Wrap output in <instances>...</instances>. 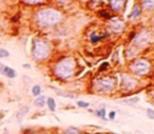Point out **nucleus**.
<instances>
[{"label": "nucleus", "mask_w": 154, "mask_h": 134, "mask_svg": "<svg viewBox=\"0 0 154 134\" xmlns=\"http://www.w3.org/2000/svg\"><path fill=\"white\" fill-rule=\"evenodd\" d=\"M147 114H148V116L150 118H154V110L153 109H147Z\"/></svg>", "instance_id": "23"}, {"label": "nucleus", "mask_w": 154, "mask_h": 134, "mask_svg": "<svg viewBox=\"0 0 154 134\" xmlns=\"http://www.w3.org/2000/svg\"><path fill=\"white\" fill-rule=\"evenodd\" d=\"M100 16L101 17H103V18H106V19H110V15H109V13L108 12H106V11H100Z\"/></svg>", "instance_id": "21"}, {"label": "nucleus", "mask_w": 154, "mask_h": 134, "mask_svg": "<svg viewBox=\"0 0 154 134\" xmlns=\"http://www.w3.org/2000/svg\"><path fill=\"white\" fill-rule=\"evenodd\" d=\"M114 87V80L112 78H101L95 82V88L101 92H109Z\"/></svg>", "instance_id": "4"}, {"label": "nucleus", "mask_w": 154, "mask_h": 134, "mask_svg": "<svg viewBox=\"0 0 154 134\" xmlns=\"http://www.w3.org/2000/svg\"><path fill=\"white\" fill-rule=\"evenodd\" d=\"M149 41H150V35L148 33H140V35H137V37L135 38L134 42L135 44H137L138 46H144V45L148 44Z\"/></svg>", "instance_id": "6"}, {"label": "nucleus", "mask_w": 154, "mask_h": 134, "mask_svg": "<svg viewBox=\"0 0 154 134\" xmlns=\"http://www.w3.org/2000/svg\"><path fill=\"white\" fill-rule=\"evenodd\" d=\"M23 2L26 4H29V5H38V4L45 2V0H23Z\"/></svg>", "instance_id": "17"}, {"label": "nucleus", "mask_w": 154, "mask_h": 134, "mask_svg": "<svg viewBox=\"0 0 154 134\" xmlns=\"http://www.w3.org/2000/svg\"><path fill=\"white\" fill-rule=\"evenodd\" d=\"M22 66L24 67V68H31V65H29V64H23Z\"/></svg>", "instance_id": "29"}, {"label": "nucleus", "mask_w": 154, "mask_h": 134, "mask_svg": "<svg viewBox=\"0 0 154 134\" xmlns=\"http://www.w3.org/2000/svg\"><path fill=\"white\" fill-rule=\"evenodd\" d=\"M0 71H1L2 75L10 78V79H14V78H16V75H17L15 69H13L12 67L4 65V64H0Z\"/></svg>", "instance_id": "7"}, {"label": "nucleus", "mask_w": 154, "mask_h": 134, "mask_svg": "<svg viewBox=\"0 0 154 134\" xmlns=\"http://www.w3.org/2000/svg\"><path fill=\"white\" fill-rule=\"evenodd\" d=\"M110 6L112 8V10L114 11H120L123 6L124 0H109Z\"/></svg>", "instance_id": "11"}, {"label": "nucleus", "mask_w": 154, "mask_h": 134, "mask_svg": "<svg viewBox=\"0 0 154 134\" xmlns=\"http://www.w3.org/2000/svg\"><path fill=\"white\" fill-rule=\"evenodd\" d=\"M97 115L101 118H105L106 117V109L105 108H102V109H99L97 111Z\"/></svg>", "instance_id": "19"}, {"label": "nucleus", "mask_w": 154, "mask_h": 134, "mask_svg": "<svg viewBox=\"0 0 154 134\" xmlns=\"http://www.w3.org/2000/svg\"><path fill=\"white\" fill-rule=\"evenodd\" d=\"M62 20V14L56 8H41L35 13V21L41 27H51Z\"/></svg>", "instance_id": "1"}, {"label": "nucleus", "mask_w": 154, "mask_h": 134, "mask_svg": "<svg viewBox=\"0 0 154 134\" xmlns=\"http://www.w3.org/2000/svg\"><path fill=\"white\" fill-rule=\"evenodd\" d=\"M104 37H101V36H97V35H95L94 33L90 35V41H91L92 43H97L99 42L100 40H102Z\"/></svg>", "instance_id": "18"}, {"label": "nucleus", "mask_w": 154, "mask_h": 134, "mask_svg": "<svg viewBox=\"0 0 154 134\" xmlns=\"http://www.w3.org/2000/svg\"><path fill=\"white\" fill-rule=\"evenodd\" d=\"M116 112H114V111H111V112H110V113H109V118H110V120H114V118H116Z\"/></svg>", "instance_id": "25"}, {"label": "nucleus", "mask_w": 154, "mask_h": 134, "mask_svg": "<svg viewBox=\"0 0 154 134\" xmlns=\"http://www.w3.org/2000/svg\"><path fill=\"white\" fill-rule=\"evenodd\" d=\"M140 8L138 5H135L133 11L131 12V14H130V18L136 19L137 17H140Z\"/></svg>", "instance_id": "13"}, {"label": "nucleus", "mask_w": 154, "mask_h": 134, "mask_svg": "<svg viewBox=\"0 0 154 134\" xmlns=\"http://www.w3.org/2000/svg\"><path fill=\"white\" fill-rule=\"evenodd\" d=\"M46 104V98L44 96H39L34 102V105L38 108H43Z\"/></svg>", "instance_id": "10"}, {"label": "nucleus", "mask_w": 154, "mask_h": 134, "mask_svg": "<svg viewBox=\"0 0 154 134\" xmlns=\"http://www.w3.org/2000/svg\"><path fill=\"white\" fill-rule=\"evenodd\" d=\"M75 69V61L71 57H65L60 59L54 66V75L58 79H68L73 75Z\"/></svg>", "instance_id": "2"}, {"label": "nucleus", "mask_w": 154, "mask_h": 134, "mask_svg": "<svg viewBox=\"0 0 154 134\" xmlns=\"http://www.w3.org/2000/svg\"><path fill=\"white\" fill-rule=\"evenodd\" d=\"M78 106H79L80 108H87V107H89V104L83 101H79L78 102Z\"/></svg>", "instance_id": "22"}, {"label": "nucleus", "mask_w": 154, "mask_h": 134, "mask_svg": "<svg viewBox=\"0 0 154 134\" xmlns=\"http://www.w3.org/2000/svg\"><path fill=\"white\" fill-rule=\"evenodd\" d=\"M138 100H140V99H138V98H134V99H130V100H127L126 102H127V103H132V104H135V103H137Z\"/></svg>", "instance_id": "24"}, {"label": "nucleus", "mask_w": 154, "mask_h": 134, "mask_svg": "<svg viewBox=\"0 0 154 134\" xmlns=\"http://www.w3.org/2000/svg\"><path fill=\"white\" fill-rule=\"evenodd\" d=\"M8 57H10V53H8L6 49H4V48H0V58H8Z\"/></svg>", "instance_id": "20"}, {"label": "nucleus", "mask_w": 154, "mask_h": 134, "mask_svg": "<svg viewBox=\"0 0 154 134\" xmlns=\"http://www.w3.org/2000/svg\"><path fill=\"white\" fill-rule=\"evenodd\" d=\"M29 106H23L21 109H19V111L17 112V114H16V118L18 120V122H21V120L25 117V115L29 113Z\"/></svg>", "instance_id": "9"}, {"label": "nucleus", "mask_w": 154, "mask_h": 134, "mask_svg": "<svg viewBox=\"0 0 154 134\" xmlns=\"http://www.w3.org/2000/svg\"><path fill=\"white\" fill-rule=\"evenodd\" d=\"M131 69L136 75H144L146 73H148L149 70H150V64H149V62L145 61V60H137L131 66Z\"/></svg>", "instance_id": "5"}, {"label": "nucleus", "mask_w": 154, "mask_h": 134, "mask_svg": "<svg viewBox=\"0 0 154 134\" xmlns=\"http://www.w3.org/2000/svg\"><path fill=\"white\" fill-rule=\"evenodd\" d=\"M107 66H108V63H104L103 64V65H102L101 66V68H100V70H104V69H106V68H107Z\"/></svg>", "instance_id": "26"}, {"label": "nucleus", "mask_w": 154, "mask_h": 134, "mask_svg": "<svg viewBox=\"0 0 154 134\" xmlns=\"http://www.w3.org/2000/svg\"><path fill=\"white\" fill-rule=\"evenodd\" d=\"M41 92H42V88H41L40 85H35L32 86V94L34 96H39L41 94Z\"/></svg>", "instance_id": "15"}, {"label": "nucleus", "mask_w": 154, "mask_h": 134, "mask_svg": "<svg viewBox=\"0 0 154 134\" xmlns=\"http://www.w3.org/2000/svg\"><path fill=\"white\" fill-rule=\"evenodd\" d=\"M19 18H20V14H19V15H16V16H15V18H13L12 20H13V21H14V22H15V21L19 20Z\"/></svg>", "instance_id": "27"}, {"label": "nucleus", "mask_w": 154, "mask_h": 134, "mask_svg": "<svg viewBox=\"0 0 154 134\" xmlns=\"http://www.w3.org/2000/svg\"><path fill=\"white\" fill-rule=\"evenodd\" d=\"M57 1L59 2V3H66L68 0H57Z\"/></svg>", "instance_id": "28"}, {"label": "nucleus", "mask_w": 154, "mask_h": 134, "mask_svg": "<svg viewBox=\"0 0 154 134\" xmlns=\"http://www.w3.org/2000/svg\"><path fill=\"white\" fill-rule=\"evenodd\" d=\"M143 4H144V8L147 11L154 8V0H143Z\"/></svg>", "instance_id": "14"}, {"label": "nucleus", "mask_w": 154, "mask_h": 134, "mask_svg": "<svg viewBox=\"0 0 154 134\" xmlns=\"http://www.w3.org/2000/svg\"><path fill=\"white\" fill-rule=\"evenodd\" d=\"M64 134H81V131L75 127H68L64 131Z\"/></svg>", "instance_id": "16"}, {"label": "nucleus", "mask_w": 154, "mask_h": 134, "mask_svg": "<svg viewBox=\"0 0 154 134\" xmlns=\"http://www.w3.org/2000/svg\"><path fill=\"white\" fill-rule=\"evenodd\" d=\"M46 104H47V107L48 109L51 110V112H54L56 110V107H57V104H56V101L54 100L53 98H48L46 100Z\"/></svg>", "instance_id": "12"}, {"label": "nucleus", "mask_w": 154, "mask_h": 134, "mask_svg": "<svg viewBox=\"0 0 154 134\" xmlns=\"http://www.w3.org/2000/svg\"><path fill=\"white\" fill-rule=\"evenodd\" d=\"M39 134H45V133H39Z\"/></svg>", "instance_id": "30"}, {"label": "nucleus", "mask_w": 154, "mask_h": 134, "mask_svg": "<svg viewBox=\"0 0 154 134\" xmlns=\"http://www.w3.org/2000/svg\"><path fill=\"white\" fill-rule=\"evenodd\" d=\"M135 86V83H134V80H132L131 78H128L125 77L123 80V83H122V87L125 88L126 90H130L132 88H134Z\"/></svg>", "instance_id": "8"}, {"label": "nucleus", "mask_w": 154, "mask_h": 134, "mask_svg": "<svg viewBox=\"0 0 154 134\" xmlns=\"http://www.w3.org/2000/svg\"><path fill=\"white\" fill-rule=\"evenodd\" d=\"M51 53V46L49 42L41 38H36L32 41V56L36 61H45Z\"/></svg>", "instance_id": "3"}]
</instances>
